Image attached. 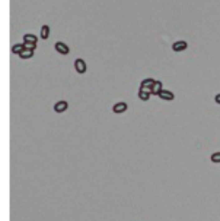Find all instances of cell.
I'll list each match as a JSON object with an SVG mask.
<instances>
[{
	"mask_svg": "<svg viewBox=\"0 0 220 221\" xmlns=\"http://www.w3.org/2000/svg\"><path fill=\"white\" fill-rule=\"evenodd\" d=\"M74 68L76 71H78L79 74H84L85 73L86 70H87V66L84 60L83 59L78 58L77 60H75L74 61Z\"/></svg>",
	"mask_w": 220,
	"mask_h": 221,
	"instance_id": "1",
	"label": "cell"
},
{
	"mask_svg": "<svg viewBox=\"0 0 220 221\" xmlns=\"http://www.w3.org/2000/svg\"><path fill=\"white\" fill-rule=\"evenodd\" d=\"M55 49L57 51L59 54H62V55H67L70 53V48L69 46L65 44L64 42H61V41H58L55 43Z\"/></svg>",
	"mask_w": 220,
	"mask_h": 221,
	"instance_id": "2",
	"label": "cell"
},
{
	"mask_svg": "<svg viewBox=\"0 0 220 221\" xmlns=\"http://www.w3.org/2000/svg\"><path fill=\"white\" fill-rule=\"evenodd\" d=\"M68 108V103L66 101H60L58 102L57 103H55L54 107H53V109L56 113H63Z\"/></svg>",
	"mask_w": 220,
	"mask_h": 221,
	"instance_id": "3",
	"label": "cell"
},
{
	"mask_svg": "<svg viewBox=\"0 0 220 221\" xmlns=\"http://www.w3.org/2000/svg\"><path fill=\"white\" fill-rule=\"evenodd\" d=\"M188 48V43L184 41H175V42L172 45V49L175 52H181V51L186 50Z\"/></svg>",
	"mask_w": 220,
	"mask_h": 221,
	"instance_id": "4",
	"label": "cell"
},
{
	"mask_svg": "<svg viewBox=\"0 0 220 221\" xmlns=\"http://www.w3.org/2000/svg\"><path fill=\"white\" fill-rule=\"evenodd\" d=\"M127 104L124 102H121V103L114 104V107H113V112L114 114L124 113L125 111H127Z\"/></svg>",
	"mask_w": 220,
	"mask_h": 221,
	"instance_id": "5",
	"label": "cell"
},
{
	"mask_svg": "<svg viewBox=\"0 0 220 221\" xmlns=\"http://www.w3.org/2000/svg\"><path fill=\"white\" fill-rule=\"evenodd\" d=\"M158 96H159L162 100L164 101H172L174 100L175 98L174 93L171 92L170 90H167V89H163V90L159 93Z\"/></svg>",
	"mask_w": 220,
	"mask_h": 221,
	"instance_id": "6",
	"label": "cell"
},
{
	"mask_svg": "<svg viewBox=\"0 0 220 221\" xmlns=\"http://www.w3.org/2000/svg\"><path fill=\"white\" fill-rule=\"evenodd\" d=\"M163 90V84L161 81H156L151 87V95L158 96L159 93Z\"/></svg>",
	"mask_w": 220,
	"mask_h": 221,
	"instance_id": "7",
	"label": "cell"
},
{
	"mask_svg": "<svg viewBox=\"0 0 220 221\" xmlns=\"http://www.w3.org/2000/svg\"><path fill=\"white\" fill-rule=\"evenodd\" d=\"M50 36V27L48 25H43L41 29V37L42 40H47Z\"/></svg>",
	"mask_w": 220,
	"mask_h": 221,
	"instance_id": "8",
	"label": "cell"
},
{
	"mask_svg": "<svg viewBox=\"0 0 220 221\" xmlns=\"http://www.w3.org/2000/svg\"><path fill=\"white\" fill-rule=\"evenodd\" d=\"M34 51L33 50H29V49H26L25 48L24 50H22L21 52V54H19V57L22 59V60H28V59H30L34 56Z\"/></svg>",
	"mask_w": 220,
	"mask_h": 221,
	"instance_id": "9",
	"label": "cell"
},
{
	"mask_svg": "<svg viewBox=\"0 0 220 221\" xmlns=\"http://www.w3.org/2000/svg\"><path fill=\"white\" fill-rule=\"evenodd\" d=\"M25 47H24V45H23V43L22 44H21V43H18V44H15L14 46L11 47V52H12V54H21V52L22 50H24Z\"/></svg>",
	"mask_w": 220,
	"mask_h": 221,
	"instance_id": "10",
	"label": "cell"
},
{
	"mask_svg": "<svg viewBox=\"0 0 220 221\" xmlns=\"http://www.w3.org/2000/svg\"><path fill=\"white\" fill-rule=\"evenodd\" d=\"M23 41L24 42L37 43L38 38H37V36H36L35 35H32V34H26V35L23 36Z\"/></svg>",
	"mask_w": 220,
	"mask_h": 221,
	"instance_id": "11",
	"label": "cell"
},
{
	"mask_svg": "<svg viewBox=\"0 0 220 221\" xmlns=\"http://www.w3.org/2000/svg\"><path fill=\"white\" fill-rule=\"evenodd\" d=\"M156 82V80H154L153 79H146L141 82L140 86L143 87H148V88H151L154 84V83Z\"/></svg>",
	"mask_w": 220,
	"mask_h": 221,
	"instance_id": "12",
	"label": "cell"
},
{
	"mask_svg": "<svg viewBox=\"0 0 220 221\" xmlns=\"http://www.w3.org/2000/svg\"><path fill=\"white\" fill-rule=\"evenodd\" d=\"M138 96H139L140 100L145 101V102H146V101H148L150 99V96H151V94H149V93L142 92V91H139Z\"/></svg>",
	"mask_w": 220,
	"mask_h": 221,
	"instance_id": "13",
	"label": "cell"
},
{
	"mask_svg": "<svg viewBox=\"0 0 220 221\" xmlns=\"http://www.w3.org/2000/svg\"><path fill=\"white\" fill-rule=\"evenodd\" d=\"M211 160L213 163H217L219 164L220 163V151L218 152H215L211 156Z\"/></svg>",
	"mask_w": 220,
	"mask_h": 221,
	"instance_id": "14",
	"label": "cell"
},
{
	"mask_svg": "<svg viewBox=\"0 0 220 221\" xmlns=\"http://www.w3.org/2000/svg\"><path fill=\"white\" fill-rule=\"evenodd\" d=\"M23 45H24V47L26 49H29V50H33L35 51L36 49V43H33V42H23Z\"/></svg>",
	"mask_w": 220,
	"mask_h": 221,
	"instance_id": "15",
	"label": "cell"
},
{
	"mask_svg": "<svg viewBox=\"0 0 220 221\" xmlns=\"http://www.w3.org/2000/svg\"><path fill=\"white\" fill-rule=\"evenodd\" d=\"M139 91L149 93V94H151V88H148V87H143V86H140Z\"/></svg>",
	"mask_w": 220,
	"mask_h": 221,
	"instance_id": "16",
	"label": "cell"
},
{
	"mask_svg": "<svg viewBox=\"0 0 220 221\" xmlns=\"http://www.w3.org/2000/svg\"><path fill=\"white\" fill-rule=\"evenodd\" d=\"M215 102H216L218 104H220V94H218V95L215 96Z\"/></svg>",
	"mask_w": 220,
	"mask_h": 221,
	"instance_id": "17",
	"label": "cell"
}]
</instances>
